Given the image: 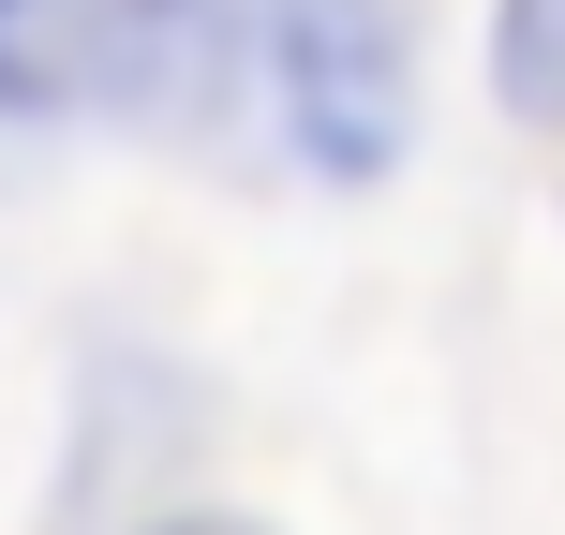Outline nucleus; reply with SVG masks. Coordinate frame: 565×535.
Masks as SVG:
<instances>
[{
  "label": "nucleus",
  "mask_w": 565,
  "mask_h": 535,
  "mask_svg": "<svg viewBox=\"0 0 565 535\" xmlns=\"http://www.w3.org/2000/svg\"><path fill=\"white\" fill-rule=\"evenodd\" d=\"M149 535H268V521H238V506H194V521H149Z\"/></svg>",
  "instance_id": "3"
},
{
  "label": "nucleus",
  "mask_w": 565,
  "mask_h": 535,
  "mask_svg": "<svg viewBox=\"0 0 565 535\" xmlns=\"http://www.w3.org/2000/svg\"><path fill=\"white\" fill-rule=\"evenodd\" d=\"M282 105L312 164H387L402 149V30L387 0H298L282 15Z\"/></svg>",
  "instance_id": "1"
},
{
  "label": "nucleus",
  "mask_w": 565,
  "mask_h": 535,
  "mask_svg": "<svg viewBox=\"0 0 565 535\" xmlns=\"http://www.w3.org/2000/svg\"><path fill=\"white\" fill-rule=\"evenodd\" d=\"M491 105L521 135H565V0H491Z\"/></svg>",
  "instance_id": "2"
},
{
  "label": "nucleus",
  "mask_w": 565,
  "mask_h": 535,
  "mask_svg": "<svg viewBox=\"0 0 565 535\" xmlns=\"http://www.w3.org/2000/svg\"><path fill=\"white\" fill-rule=\"evenodd\" d=\"M0 15H15V0H0Z\"/></svg>",
  "instance_id": "4"
}]
</instances>
